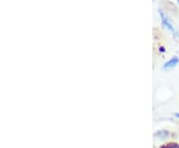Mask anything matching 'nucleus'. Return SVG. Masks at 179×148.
Instances as JSON below:
<instances>
[{
  "label": "nucleus",
  "mask_w": 179,
  "mask_h": 148,
  "mask_svg": "<svg viewBox=\"0 0 179 148\" xmlns=\"http://www.w3.org/2000/svg\"><path fill=\"white\" fill-rule=\"evenodd\" d=\"M159 13H160V17H161V20H162V23L164 25V27H166L169 30V31L174 35V36H177V33L175 31V29H174V27L172 26L171 22H170V21L168 20L166 15H164L163 12H161V11H159Z\"/></svg>",
  "instance_id": "1"
},
{
  "label": "nucleus",
  "mask_w": 179,
  "mask_h": 148,
  "mask_svg": "<svg viewBox=\"0 0 179 148\" xmlns=\"http://www.w3.org/2000/svg\"><path fill=\"white\" fill-rule=\"evenodd\" d=\"M178 63H179V59L177 57H174V58H172L170 61H168L167 63L164 64L163 69H171V68H174Z\"/></svg>",
  "instance_id": "2"
},
{
  "label": "nucleus",
  "mask_w": 179,
  "mask_h": 148,
  "mask_svg": "<svg viewBox=\"0 0 179 148\" xmlns=\"http://www.w3.org/2000/svg\"><path fill=\"white\" fill-rule=\"evenodd\" d=\"M169 136V132L166 131V130H158L154 133V137L158 138V139H166Z\"/></svg>",
  "instance_id": "3"
},
{
  "label": "nucleus",
  "mask_w": 179,
  "mask_h": 148,
  "mask_svg": "<svg viewBox=\"0 0 179 148\" xmlns=\"http://www.w3.org/2000/svg\"><path fill=\"white\" fill-rule=\"evenodd\" d=\"M175 116H176V117H178V118H179V114H175Z\"/></svg>",
  "instance_id": "4"
},
{
  "label": "nucleus",
  "mask_w": 179,
  "mask_h": 148,
  "mask_svg": "<svg viewBox=\"0 0 179 148\" xmlns=\"http://www.w3.org/2000/svg\"><path fill=\"white\" fill-rule=\"evenodd\" d=\"M178 3H179V0H178Z\"/></svg>",
  "instance_id": "5"
}]
</instances>
